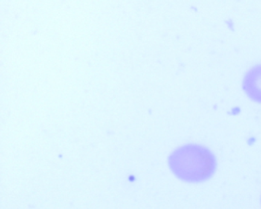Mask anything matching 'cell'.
Here are the masks:
<instances>
[{
	"label": "cell",
	"instance_id": "6da1fadb",
	"mask_svg": "<svg viewBox=\"0 0 261 209\" xmlns=\"http://www.w3.org/2000/svg\"><path fill=\"white\" fill-rule=\"evenodd\" d=\"M168 164L177 178L193 184L208 181L218 168L216 156L212 150L196 143L177 148L168 158Z\"/></svg>",
	"mask_w": 261,
	"mask_h": 209
},
{
	"label": "cell",
	"instance_id": "7a4b0ae2",
	"mask_svg": "<svg viewBox=\"0 0 261 209\" xmlns=\"http://www.w3.org/2000/svg\"><path fill=\"white\" fill-rule=\"evenodd\" d=\"M242 89L252 101L261 103V65H255L246 73Z\"/></svg>",
	"mask_w": 261,
	"mask_h": 209
}]
</instances>
